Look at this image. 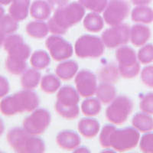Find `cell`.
Wrapping results in <instances>:
<instances>
[{
	"mask_svg": "<svg viewBox=\"0 0 153 153\" xmlns=\"http://www.w3.org/2000/svg\"><path fill=\"white\" fill-rule=\"evenodd\" d=\"M78 2L85 9L97 13L103 12L108 4V0H78Z\"/></svg>",
	"mask_w": 153,
	"mask_h": 153,
	"instance_id": "d6a6232c",
	"label": "cell"
},
{
	"mask_svg": "<svg viewBox=\"0 0 153 153\" xmlns=\"http://www.w3.org/2000/svg\"><path fill=\"white\" fill-rule=\"evenodd\" d=\"M139 107L144 113L153 115V93H148L142 97Z\"/></svg>",
	"mask_w": 153,
	"mask_h": 153,
	"instance_id": "d590c367",
	"label": "cell"
},
{
	"mask_svg": "<svg viewBox=\"0 0 153 153\" xmlns=\"http://www.w3.org/2000/svg\"><path fill=\"white\" fill-rule=\"evenodd\" d=\"M139 132L134 127L116 129L112 132L110 139V147L120 152L132 149L139 143Z\"/></svg>",
	"mask_w": 153,
	"mask_h": 153,
	"instance_id": "8992f818",
	"label": "cell"
},
{
	"mask_svg": "<svg viewBox=\"0 0 153 153\" xmlns=\"http://www.w3.org/2000/svg\"><path fill=\"white\" fill-rule=\"evenodd\" d=\"M131 2L134 5L139 6V5H147L151 3L152 0H130Z\"/></svg>",
	"mask_w": 153,
	"mask_h": 153,
	"instance_id": "60d3db41",
	"label": "cell"
},
{
	"mask_svg": "<svg viewBox=\"0 0 153 153\" xmlns=\"http://www.w3.org/2000/svg\"><path fill=\"white\" fill-rule=\"evenodd\" d=\"M120 74L118 67L113 63H108L100 69L98 78L100 81L103 83L115 84L119 80Z\"/></svg>",
	"mask_w": 153,
	"mask_h": 153,
	"instance_id": "44dd1931",
	"label": "cell"
},
{
	"mask_svg": "<svg viewBox=\"0 0 153 153\" xmlns=\"http://www.w3.org/2000/svg\"><path fill=\"white\" fill-rule=\"evenodd\" d=\"M59 77L52 74L45 75L41 80V88L46 94H54L61 87Z\"/></svg>",
	"mask_w": 153,
	"mask_h": 153,
	"instance_id": "f1b7e54d",
	"label": "cell"
},
{
	"mask_svg": "<svg viewBox=\"0 0 153 153\" xmlns=\"http://www.w3.org/2000/svg\"><path fill=\"white\" fill-rule=\"evenodd\" d=\"M5 15V10H4L3 8L2 7V5H0V19H2V16Z\"/></svg>",
	"mask_w": 153,
	"mask_h": 153,
	"instance_id": "bcb514c9",
	"label": "cell"
},
{
	"mask_svg": "<svg viewBox=\"0 0 153 153\" xmlns=\"http://www.w3.org/2000/svg\"><path fill=\"white\" fill-rule=\"evenodd\" d=\"M40 100L36 93L32 90L25 89L4 98L0 102V111L5 116L30 113L37 109Z\"/></svg>",
	"mask_w": 153,
	"mask_h": 153,
	"instance_id": "7a4b0ae2",
	"label": "cell"
},
{
	"mask_svg": "<svg viewBox=\"0 0 153 153\" xmlns=\"http://www.w3.org/2000/svg\"><path fill=\"white\" fill-rule=\"evenodd\" d=\"M74 50L76 55L80 58H97L103 55L105 45L98 36L84 35L76 40Z\"/></svg>",
	"mask_w": 153,
	"mask_h": 153,
	"instance_id": "52a82bcc",
	"label": "cell"
},
{
	"mask_svg": "<svg viewBox=\"0 0 153 153\" xmlns=\"http://www.w3.org/2000/svg\"><path fill=\"white\" fill-rule=\"evenodd\" d=\"M120 75L123 78H134L140 71V65L137 54L133 48L127 45H122L116 51Z\"/></svg>",
	"mask_w": 153,
	"mask_h": 153,
	"instance_id": "5b68a950",
	"label": "cell"
},
{
	"mask_svg": "<svg viewBox=\"0 0 153 153\" xmlns=\"http://www.w3.org/2000/svg\"><path fill=\"white\" fill-rule=\"evenodd\" d=\"M132 124L139 132H148L153 129V118L144 112L137 113L132 117Z\"/></svg>",
	"mask_w": 153,
	"mask_h": 153,
	"instance_id": "603a6c76",
	"label": "cell"
},
{
	"mask_svg": "<svg viewBox=\"0 0 153 153\" xmlns=\"http://www.w3.org/2000/svg\"><path fill=\"white\" fill-rule=\"evenodd\" d=\"M19 28L17 20L10 15H4L0 19V29L6 35H11L16 32Z\"/></svg>",
	"mask_w": 153,
	"mask_h": 153,
	"instance_id": "4dcf8cb0",
	"label": "cell"
},
{
	"mask_svg": "<svg viewBox=\"0 0 153 153\" xmlns=\"http://www.w3.org/2000/svg\"><path fill=\"white\" fill-rule=\"evenodd\" d=\"M31 0H12L9 6V15L18 22L25 20L28 16Z\"/></svg>",
	"mask_w": 153,
	"mask_h": 153,
	"instance_id": "e0dca14e",
	"label": "cell"
},
{
	"mask_svg": "<svg viewBox=\"0 0 153 153\" xmlns=\"http://www.w3.org/2000/svg\"><path fill=\"white\" fill-rule=\"evenodd\" d=\"M79 101L80 94L74 87L70 85L64 86L57 92L54 109L63 118L74 120L80 113Z\"/></svg>",
	"mask_w": 153,
	"mask_h": 153,
	"instance_id": "277c9868",
	"label": "cell"
},
{
	"mask_svg": "<svg viewBox=\"0 0 153 153\" xmlns=\"http://www.w3.org/2000/svg\"><path fill=\"white\" fill-rule=\"evenodd\" d=\"M51 121V114L43 108L35 109L31 115L25 119L23 128L28 133L38 136L45 132Z\"/></svg>",
	"mask_w": 153,
	"mask_h": 153,
	"instance_id": "30bf717a",
	"label": "cell"
},
{
	"mask_svg": "<svg viewBox=\"0 0 153 153\" xmlns=\"http://www.w3.org/2000/svg\"><path fill=\"white\" fill-rule=\"evenodd\" d=\"M96 94H97V99L101 103L107 104V103H111L116 98L117 90L113 84L102 82L97 88Z\"/></svg>",
	"mask_w": 153,
	"mask_h": 153,
	"instance_id": "d4e9b609",
	"label": "cell"
},
{
	"mask_svg": "<svg viewBox=\"0 0 153 153\" xmlns=\"http://www.w3.org/2000/svg\"><path fill=\"white\" fill-rule=\"evenodd\" d=\"M51 8L47 1L35 0L30 6V14L36 20L44 21L50 17L51 14Z\"/></svg>",
	"mask_w": 153,
	"mask_h": 153,
	"instance_id": "d6986e66",
	"label": "cell"
},
{
	"mask_svg": "<svg viewBox=\"0 0 153 153\" xmlns=\"http://www.w3.org/2000/svg\"><path fill=\"white\" fill-rule=\"evenodd\" d=\"M78 64L74 60L63 61L57 65L55 73L60 79L63 80H69L72 79L78 71Z\"/></svg>",
	"mask_w": 153,
	"mask_h": 153,
	"instance_id": "ffe728a7",
	"label": "cell"
},
{
	"mask_svg": "<svg viewBox=\"0 0 153 153\" xmlns=\"http://www.w3.org/2000/svg\"><path fill=\"white\" fill-rule=\"evenodd\" d=\"M139 147L143 152L153 153V132L143 135L140 140Z\"/></svg>",
	"mask_w": 153,
	"mask_h": 153,
	"instance_id": "8d00e7d4",
	"label": "cell"
},
{
	"mask_svg": "<svg viewBox=\"0 0 153 153\" xmlns=\"http://www.w3.org/2000/svg\"><path fill=\"white\" fill-rule=\"evenodd\" d=\"M4 131H5V125H4L3 120L0 118V136L3 134Z\"/></svg>",
	"mask_w": 153,
	"mask_h": 153,
	"instance_id": "7bdbcfd3",
	"label": "cell"
},
{
	"mask_svg": "<svg viewBox=\"0 0 153 153\" xmlns=\"http://www.w3.org/2000/svg\"><path fill=\"white\" fill-rule=\"evenodd\" d=\"M104 26V19L97 12H91L84 19V27L91 32H99Z\"/></svg>",
	"mask_w": 153,
	"mask_h": 153,
	"instance_id": "4316f807",
	"label": "cell"
},
{
	"mask_svg": "<svg viewBox=\"0 0 153 153\" xmlns=\"http://www.w3.org/2000/svg\"><path fill=\"white\" fill-rule=\"evenodd\" d=\"M45 45L51 57L56 61H65L73 55L74 48L71 43L58 35L49 36Z\"/></svg>",
	"mask_w": 153,
	"mask_h": 153,
	"instance_id": "4fadbf2b",
	"label": "cell"
},
{
	"mask_svg": "<svg viewBox=\"0 0 153 153\" xmlns=\"http://www.w3.org/2000/svg\"><path fill=\"white\" fill-rule=\"evenodd\" d=\"M41 76V73L35 68L25 70L21 77L22 87L26 90L35 89L40 83Z\"/></svg>",
	"mask_w": 153,
	"mask_h": 153,
	"instance_id": "cb8c5ba5",
	"label": "cell"
},
{
	"mask_svg": "<svg viewBox=\"0 0 153 153\" xmlns=\"http://www.w3.org/2000/svg\"><path fill=\"white\" fill-rule=\"evenodd\" d=\"M85 15V8L77 2L68 3L54 10L48 20L49 31L54 35H65L68 30L78 24Z\"/></svg>",
	"mask_w": 153,
	"mask_h": 153,
	"instance_id": "6da1fadb",
	"label": "cell"
},
{
	"mask_svg": "<svg viewBox=\"0 0 153 153\" xmlns=\"http://www.w3.org/2000/svg\"><path fill=\"white\" fill-rule=\"evenodd\" d=\"M131 19L135 22L150 24L153 22V9L147 5L136 6L132 9Z\"/></svg>",
	"mask_w": 153,
	"mask_h": 153,
	"instance_id": "7402d4cb",
	"label": "cell"
},
{
	"mask_svg": "<svg viewBox=\"0 0 153 153\" xmlns=\"http://www.w3.org/2000/svg\"><path fill=\"white\" fill-rule=\"evenodd\" d=\"M10 91L9 80L5 78V76H0V99L9 94Z\"/></svg>",
	"mask_w": 153,
	"mask_h": 153,
	"instance_id": "f35d334b",
	"label": "cell"
},
{
	"mask_svg": "<svg viewBox=\"0 0 153 153\" xmlns=\"http://www.w3.org/2000/svg\"><path fill=\"white\" fill-rule=\"evenodd\" d=\"M141 80L145 85L153 88V65L143 68L141 72Z\"/></svg>",
	"mask_w": 153,
	"mask_h": 153,
	"instance_id": "74e56055",
	"label": "cell"
},
{
	"mask_svg": "<svg viewBox=\"0 0 153 153\" xmlns=\"http://www.w3.org/2000/svg\"><path fill=\"white\" fill-rule=\"evenodd\" d=\"M133 110V103L127 96L120 95L115 98L106 108V117L111 123L121 125L128 120Z\"/></svg>",
	"mask_w": 153,
	"mask_h": 153,
	"instance_id": "ba28073f",
	"label": "cell"
},
{
	"mask_svg": "<svg viewBox=\"0 0 153 153\" xmlns=\"http://www.w3.org/2000/svg\"><path fill=\"white\" fill-rule=\"evenodd\" d=\"M81 111L87 117H94L101 111V102L97 98H87L81 104Z\"/></svg>",
	"mask_w": 153,
	"mask_h": 153,
	"instance_id": "f546056e",
	"label": "cell"
},
{
	"mask_svg": "<svg viewBox=\"0 0 153 153\" xmlns=\"http://www.w3.org/2000/svg\"><path fill=\"white\" fill-rule=\"evenodd\" d=\"M117 127L112 124H107L103 127L100 134V144L103 148H110V139L111 133Z\"/></svg>",
	"mask_w": 153,
	"mask_h": 153,
	"instance_id": "e575fe53",
	"label": "cell"
},
{
	"mask_svg": "<svg viewBox=\"0 0 153 153\" xmlns=\"http://www.w3.org/2000/svg\"><path fill=\"white\" fill-rule=\"evenodd\" d=\"M138 60L143 65H148L153 62V45H144L138 51Z\"/></svg>",
	"mask_w": 153,
	"mask_h": 153,
	"instance_id": "836d02e7",
	"label": "cell"
},
{
	"mask_svg": "<svg viewBox=\"0 0 153 153\" xmlns=\"http://www.w3.org/2000/svg\"><path fill=\"white\" fill-rule=\"evenodd\" d=\"M151 38V30L144 25L137 24L130 28V41L136 47L143 46Z\"/></svg>",
	"mask_w": 153,
	"mask_h": 153,
	"instance_id": "2e32d148",
	"label": "cell"
},
{
	"mask_svg": "<svg viewBox=\"0 0 153 153\" xmlns=\"http://www.w3.org/2000/svg\"><path fill=\"white\" fill-rule=\"evenodd\" d=\"M75 84L78 94L83 97H92L97 91V79L92 71L83 69L75 76Z\"/></svg>",
	"mask_w": 153,
	"mask_h": 153,
	"instance_id": "5bb4252c",
	"label": "cell"
},
{
	"mask_svg": "<svg viewBox=\"0 0 153 153\" xmlns=\"http://www.w3.org/2000/svg\"><path fill=\"white\" fill-rule=\"evenodd\" d=\"M130 13V5L127 0H110L103 11L104 22L110 26L122 23Z\"/></svg>",
	"mask_w": 153,
	"mask_h": 153,
	"instance_id": "9c48e42d",
	"label": "cell"
},
{
	"mask_svg": "<svg viewBox=\"0 0 153 153\" xmlns=\"http://www.w3.org/2000/svg\"><path fill=\"white\" fill-rule=\"evenodd\" d=\"M101 38L108 48H115L126 45L130 40V27L127 24H120L105 30Z\"/></svg>",
	"mask_w": 153,
	"mask_h": 153,
	"instance_id": "7c38bea8",
	"label": "cell"
},
{
	"mask_svg": "<svg viewBox=\"0 0 153 153\" xmlns=\"http://www.w3.org/2000/svg\"><path fill=\"white\" fill-rule=\"evenodd\" d=\"M100 125L97 120L94 118H83L78 123V130L84 137L92 139L100 132Z\"/></svg>",
	"mask_w": 153,
	"mask_h": 153,
	"instance_id": "ac0fdd59",
	"label": "cell"
},
{
	"mask_svg": "<svg viewBox=\"0 0 153 153\" xmlns=\"http://www.w3.org/2000/svg\"><path fill=\"white\" fill-rule=\"evenodd\" d=\"M30 63H31V66L38 71L45 69L50 65L51 57L45 51H35V52L31 54Z\"/></svg>",
	"mask_w": 153,
	"mask_h": 153,
	"instance_id": "83f0119b",
	"label": "cell"
},
{
	"mask_svg": "<svg viewBox=\"0 0 153 153\" xmlns=\"http://www.w3.org/2000/svg\"><path fill=\"white\" fill-rule=\"evenodd\" d=\"M26 32L30 37L37 39H42L48 35L49 28L47 23L41 20L30 22L26 25Z\"/></svg>",
	"mask_w": 153,
	"mask_h": 153,
	"instance_id": "484cf974",
	"label": "cell"
},
{
	"mask_svg": "<svg viewBox=\"0 0 153 153\" xmlns=\"http://www.w3.org/2000/svg\"><path fill=\"white\" fill-rule=\"evenodd\" d=\"M7 141L15 152L21 153H41L45 152L43 139L28 133L24 128L15 127L7 133Z\"/></svg>",
	"mask_w": 153,
	"mask_h": 153,
	"instance_id": "3957f363",
	"label": "cell"
},
{
	"mask_svg": "<svg viewBox=\"0 0 153 153\" xmlns=\"http://www.w3.org/2000/svg\"><path fill=\"white\" fill-rule=\"evenodd\" d=\"M57 144L65 150L75 149L81 143L80 136L73 130H63L57 135Z\"/></svg>",
	"mask_w": 153,
	"mask_h": 153,
	"instance_id": "9a60e30c",
	"label": "cell"
},
{
	"mask_svg": "<svg viewBox=\"0 0 153 153\" xmlns=\"http://www.w3.org/2000/svg\"><path fill=\"white\" fill-rule=\"evenodd\" d=\"M52 10H56L60 7L67 5L69 2V0H47Z\"/></svg>",
	"mask_w": 153,
	"mask_h": 153,
	"instance_id": "ab89813d",
	"label": "cell"
},
{
	"mask_svg": "<svg viewBox=\"0 0 153 153\" xmlns=\"http://www.w3.org/2000/svg\"><path fill=\"white\" fill-rule=\"evenodd\" d=\"M5 68L8 71L13 75H20L27 68V62L14 60L7 57L5 61Z\"/></svg>",
	"mask_w": 153,
	"mask_h": 153,
	"instance_id": "1f68e13d",
	"label": "cell"
},
{
	"mask_svg": "<svg viewBox=\"0 0 153 153\" xmlns=\"http://www.w3.org/2000/svg\"><path fill=\"white\" fill-rule=\"evenodd\" d=\"M12 2V0H0V5H7L9 4H11Z\"/></svg>",
	"mask_w": 153,
	"mask_h": 153,
	"instance_id": "ee69618b",
	"label": "cell"
},
{
	"mask_svg": "<svg viewBox=\"0 0 153 153\" xmlns=\"http://www.w3.org/2000/svg\"><path fill=\"white\" fill-rule=\"evenodd\" d=\"M3 47L8 53V57L14 60L27 62L31 55V48L25 43L23 38L19 35L11 34L5 37Z\"/></svg>",
	"mask_w": 153,
	"mask_h": 153,
	"instance_id": "8fae6325",
	"label": "cell"
},
{
	"mask_svg": "<svg viewBox=\"0 0 153 153\" xmlns=\"http://www.w3.org/2000/svg\"><path fill=\"white\" fill-rule=\"evenodd\" d=\"M5 34L4 33L3 31L0 29V48H2V45H3L4 41H5Z\"/></svg>",
	"mask_w": 153,
	"mask_h": 153,
	"instance_id": "b9f144b4",
	"label": "cell"
},
{
	"mask_svg": "<svg viewBox=\"0 0 153 153\" xmlns=\"http://www.w3.org/2000/svg\"><path fill=\"white\" fill-rule=\"evenodd\" d=\"M75 152H90V151H89L87 149L84 148V147H81V148H79V149H76V150H75Z\"/></svg>",
	"mask_w": 153,
	"mask_h": 153,
	"instance_id": "f6af8a7d",
	"label": "cell"
}]
</instances>
